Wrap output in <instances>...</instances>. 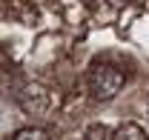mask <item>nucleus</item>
Masks as SVG:
<instances>
[{
    "label": "nucleus",
    "instance_id": "nucleus-4",
    "mask_svg": "<svg viewBox=\"0 0 149 140\" xmlns=\"http://www.w3.org/2000/svg\"><path fill=\"white\" fill-rule=\"evenodd\" d=\"M12 140H52V134H49L46 129H37V126H26V129L15 132V137H12Z\"/></svg>",
    "mask_w": 149,
    "mask_h": 140
},
{
    "label": "nucleus",
    "instance_id": "nucleus-5",
    "mask_svg": "<svg viewBox=\"0 0 149 140\" xmlns=\"http://www.w3.org/2000/svg\"><path fill=\"white\" fill-rule=\"evenodd\" d=\"M86 137L89 140H103L106 137V129H103V126H92V129L86 132Z\"/></svg>",
    "mask_w": 149,
    "mask_h": 140
},
{
    "label": "nucleus",
    "instance_id": "nucleus-6",
    "mask_svg": "<svg viewBox=\"0 0 149 140\" xmlns=\"http://www.w3.org/2000/svg\"><path fill=\"white\" fill-rule=\"evenodd\" d=\"M120 3H132V0H120Z\"/></svg>",
    "mask_w": 149,
    "mask_h": 140
},
{
    "label": "nucleus",
    "instance_id": "nucleus-2",
    "mask_svg": "<svg viewBox=\"0 0 149 140\" xmlns=\"http://www.w3.org/2000/svg\"><path fill=\"white\" fill-rule=\"evenodd\" d=\"M17 103L26 114H43L46 106H49V91L43 86H37V83H32L23 91H17Z\"/></svg>",
    "mask_w": 149,
    "mask_h": 140
},
{
    "label": "nucleus",
    "instance_id": "nucleus-1",
    "mask_svg": "<svg viewBox=\"0 0 149 140\" xmlns=\"http://www.w3.org/2000/svg\"><path fill=\"white\" fill-rule=\"evenodd\" d=\"M126 77L123 71L115 69V66H95L89 71V91H92L95 100H112L118 97V91L123 89Z\"/></svg>",
    "mask_w": 149,
    "mask_h": 140
},
{
    "label": "nucleus",
    "instance_id": "nucleus-3",
    "mask_svg": "<svg viewBox=\"0 0 149 140\" xmlns=\"http://www.w3.org/2000/svg\"><path fill=\"white\" fill-rule=\"evenodd\" d=\"M112 140H149V137H146V132H143L138 123H123V126L115 129Z\"/></svg>",
    "mask_w": 149,
    "mask_h": 140
}]
</instances>
